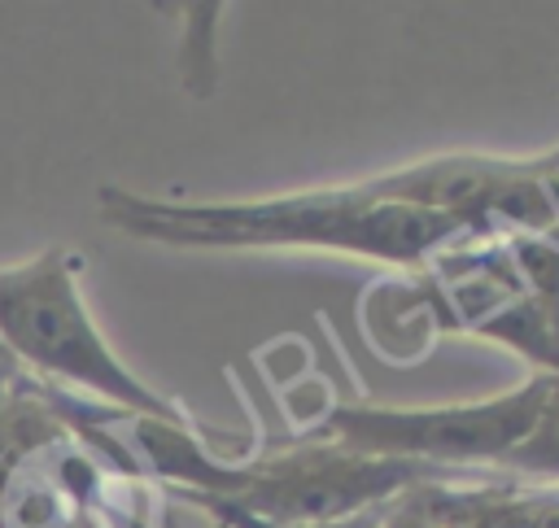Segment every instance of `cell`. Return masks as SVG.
Masks as SVG:
<instances>
[{
	"mask_svg": "<svg viewBox=\"0 0 559 528\" xmlns=\"http://www.w3.org/2000/svg\"><path fill=\"white\" fill-rule=\"evenodd\" d=\"M502 471L507 476H533V480L559 489V375L546 380V397L533 415V428L502 458Z\"/></svg>",
	"mask_w": 559,
	"mask_h": 528,
	"instance_id": "cell-7",
	"label": "cell"
},
{
	"mask_svg": "<svg viewBox=\"0 0 559 528\" xmlns=\"http://www.w3.org/2000/svg\"><path fill=\"white\" fill-rule=\"evenodd\" d=\"M131 441L157 476L183 484V493L205 502L214 515H236L271 528L349 519L389 506L393 497H402L424 480H445L415 463L349 454L332 441L293 445L249 463H223L205 454L192 428H175L157 419H131Z\"/></svg>",
	"mask_w": 559,
	"mask_h": 528,
	"instance_id": "cell-2",
	"label": "cell"
},
{
	"mask_svg": "<svg viewBox=\"0 0 559 528\" xmlns=\"http://www.w3.org/2000/svg\"><path fill=\"white\" fill-rule=\"evenodd\" d=\"M79 253L66 244L39 249L22 266L0 271V349L9 362L26 371L74 384L127 419H157L175 428H192L188 415L148 388L105 340L96 327L83 288H79Z\"/></svg>",
	"mask_w": 559,
	"mask_h": 528,
	"instance_id": "cell-4",
	"label": "cell"
},
{
	"mask_svg": "<svg viewBox=\"0 0 559 528\" xmlns=\"http://www.w3.org/2000/svg\"><path fill=\"white\" fill-rule=\"evenodd\" d=\"M0 367H13V362H9V358H4V349H0Z\"/></svg>",
	"mask_w": 559,
	"mask_h": 528,
	"instance_id": "cell-10",
	"label": "cell"
},
{
	"mask_svg": "<svg viewBox=\"0 0 559 528\" xmlns=\"http://www.w3.org/2000/svg\"><path fill=\"white\" fill-rule=\"evenodd\" d=\"M96 214L114 231L162 249H323L389 266H424L467 240L445 214L389 201L367 183L258 201H170L100 188Z\"/></svg>",
	"mask_w": 559,
	"mask_h": 528,
	"instance_id": "cell-1",
	"label": "cell"
},
{
	"mask_svg": "<svg viewBox=\"0 0 559 528\" xmlns=\"http://www.w3.org/2000/svg\"><path fill=\"white\" fill-rule=\"evenodd\" d=\"M546 380L550 375H528L507 393L445 406L345 401L323 419V441L362 458L415 463L437 476L441 467H502V458L528 436Z\"/></svg>",
	"mask_w": 559,
	"mask_h": 528,
	"instance_id": "cell-5",
	"label": "cell"
},
{
	"mask_svg": "<svg viewBox=\"0 0 559 528\" xmlns=\"http://www.w3.org/2000/svg\"><path fill=\"white\" fill-rule=\"evenodd\" d=\"M415 502L437 528H559L555 484H415Z\"/></svg>",
	"mask_w": 559,
	"mask_h": 528,
	"instance_id": "cell-6",
	"label": "cell"
},
{
	"mask_svg": "<svg viewBox=\"0 0 559 528\" xmlns=\"http://www.w3.org/2000/svg\"><path fill=\"white\" fill-rule=\"evenodd\" d=\"M384 515V506L376 511H362V515H349V519H332V524H306V528H376ZM227 528H271V524H253V519H236V515H218Z\"/></svg>",
	"mask_w": 559,
	"mask_h": 528,
	"instance_id": "cell-9",
	"label": "cell"
},
{
	"mask_svg": "<svg viewBox=\"0 0 559 528\" xmlns=\"http://www.w3.org/2000/svg\"><path fill=\"white\" fill-rule=\"evenodd\" d=\"M376 528H437L428 515H424V506L415 502V489H406L402 497H393L389 506H384V515H380V524Z\"/></svg>",
	"mask_w": 559,
	"mask_h": 528,
	"instance_id": "cell-8",
	"label": "cell"
},
{
	"mask_svg": "<svg viewBox=\"0 0 559 528\" xmlns=\"http://www.w3.org/2000/svg\"><path fill=\"white\" fill-rule=\"evenodd\" d=\"M0 528H148V493L83 401L0 384Z\"/></svg>",
	"mask_w": 559,
	"mask_h": 528,
	"instance_id": "cell-3",
	"label": "cell"
}]
</instances>
